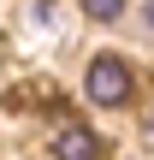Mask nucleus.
<instances>
[{"instance_id":"f257e3e1","label":"nucleus","mask_w":154,"mask_h":160,"mask_svg":"<svg viewBox=\"0 0 154 160\" xmlns=\"http://www.w3.org/2000/svg\"><path fill=\"white\" fill-rule=\"evenodd\" d=\"M131 95H137L131 65H125L119 53H101V59L89 65V101H95V107H125Z\"/></svg>"},{"instance_id":"f03ea898","label":"nucleus","mask_w":154,"mask_h":160,"mask_svg":"<svg viewBox=\"0 0 154 160\" xmlns=\"http://www.w3.org/2000/svg\"><path fill=\"white\" fill-rule=\"evenodd\" d=\"M107 154V142L89 131V125H77L71 113H65V131L53 137V160H101Z\"/></svg>"},{"instance_id":"7ed1b4c3","label":"nucleus","mask_w":154,"mask_h":160,"mask_svg":"<svg viewBox=\"0 0 154 160\" xmlns=\"http://www.w3.org/2000/svg\"><path fill=\"white\" fill-rule=\"evenodd\" d=\"M89 6V18H101V24H113L119 12H125V0H83Z\"/></svg>"},{"instance_id":"20e7f679","label":"nucleus","mask_w":154,"mask_h":160,"mask_svg":"<svg viewBox=\"0 0 154 160\" xmlns=\"http://www.w3.org/2000/svg\"><path fill=\"white\" fill-rule=\"evenodd\" d=\"M148 24H154V6H148Z\"/></svg>"},{"instance_id":"39448f33","label":"nucleus","mask_w":154,"mask_h":160,"mask_svg":"<svg viewBox=\"0 0 154 160\" xmlns=\"http://www.w3.org/2000/svg\"><path fill=\"white\" fill-rule=\"evenodd\" d=\"M148 131H154V119H148Z\"/></svg>"}]
</instances>
